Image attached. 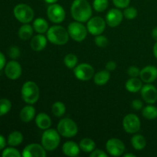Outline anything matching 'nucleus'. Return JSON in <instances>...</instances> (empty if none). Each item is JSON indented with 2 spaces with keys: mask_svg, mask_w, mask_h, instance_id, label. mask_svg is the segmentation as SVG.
I'll return each instance as SVG.
<instances>
[{
  "mask_svg": "<svg viewBox=\"0 0 157 157\" xmlns=\"http://www.w3.org/2000/svg\"><path fill=\"white\" fill-rule=\"evenodd\" d=\"M106 150L110 156H121L125 151V145L121 140L111 138L106 144Z\"/></svg>",
  "mask_w": 157,
  "mask_h": 157,
  "instance_id": "12",
  "label": "nucleus"
},
{
  "mask_svg": "<svg viewBox=\"0 0 157 157\" xmlns=\"http://www.w3.org/2000/svg\"><path fill=\"white\" fill-rule=\"evenodd\" d=\"M78 57L72 53L67 54L64 58V65L69 69L75 68V67L78 65Z\"/></svg>",
  "mask_w": 157,
  "mask_h": 157,
  "instance_id": "31",
  "label": "nucleus"
},
{
  "mask_svg": "<svg viewBox=\"0 0 157 157\" xmlns=\"http://www.w3.org/2000/svg\"><path fill=\"white\" fill-rule=\"evenodd\" d=\"M94 42L97 46L100 48H105L108 44V39L104 35H98L95 36Z\"/></svg>",
  "mask_w": 157,
  "mask_h": 157,
  "instance_id": "36",
  "label": "nucleus"
},
{
  "mask_svg": "<svg viewBox=\"0 0 157 157\" xmlns=\"http://www.w3.org/2000/svg\"><path fill=\"white\" fill-rule=\"evenodd\" d=\"M57 130L60 135L66 138L74 137L78 132V127L76 123L68 117L63 118L58 122Z\"/></svg>",
  "mask_w": 157,
  "mask_h": 157,
  "instance_id": "5",
  "label": "nucleus"
},
{
  "mask_svg": "<svg viewBox=\"0 0 157 157\" xmlns=\"http://www.w3.org/2000/svg\"><path fill=\"white\" fill-rule=\"evenodd\" d=\"M144 101L149 104H153L157 101V89L151 84H146L140 90Z\"/></svg>",
  "mask_w": 157,
  "mask_h": 157,
  "instance_id": "14",
  "label": "nucleus"
},
{
  "mask_svg": "<svg viewBox=\"0 0 157 157\" xmlns=\"http://www.w3.org/2000/svg\"><path fill=\"white\" fill-rule=\"evenodd\" d=\"M117 68V64L116 62L113 61H110L106 64V70L108 71H113Z\"/></svg>",
  "mask_w": 157,
  "mask_h": 157,
  "instance_id": "42",
  "label": "nucleus"
},
{
  "mask_svg": "<svg viewBox=\"0 0 157 157\" xmlns=\"http://www.w3.org/2000/svg\"><path fill=\"white\" fill-rule=\"evenodd\" d=\"M106 21L100 16H94L90 18L87 21V29L89 33L96 35H101L104 32L106 28Z\"/></svg>",
  "mask_w": 157,
  "mask_h": 157,
  "instance_id": "10",
  "label": "nucleus"
},
{
  "mask_svg": "<svg viewBox=\"0 0 157 157\" xmlns=\"http://www.w3.org/2000/svg\"><path fill=\"white\" fill-rule=\"evenodd\" d=\"M33 26L29 25V23H25L23 25H21L20 27V29H18V37L21 40H23V41H27V40H29L32 38V35H33Z\"/></svg>",
  "mask_w": 157,
  "mask_h": 157,
  "instance_id": "24",
  "label": "nucleus"
},
{
  "mask_svg": "<svg viewBox=\"0 0 157 157\" xmlns=\"http://www.w3.org/2000/svg\"><path fill=\"white\" fill-rule=\"evenodd\" d=\"M60 133L55 129H47L41 136V145L46 151H53L57 149L61 142Z\"/></svg>",
  "mask_w": 157,
  "mask_h": 157,
  "instance_id": "4",
  "label": "nucleus"
},
{
  "mask_svg": "<svg viewBox=\"0 0 157 157\" xmlns=\"http://www.w3.org/2000/svg\"><path fill=\"white\" fill-rule=\"evenodd\" d=\"M44 1L48 4H54V3H56L58 0H44Z\"/></svg>",
  "mask_w": 157,
  "mask_h": 157,
  "instance_id": "47",
  "label": "nucleus"
},
{
  "mask_svg": "<svg viewBox=\"0 0 157 157\" xmlns=\"http://www.w3.org/2000/svg\"><path fill=\"white\" fill-rule=\"evenodd\" d=\"M13 13L15 18L23 24L32 21L35 15L33 9L29 5L24 3L17 5L14 8Z\"/></svg>",
  "mask_w": 157,
  "mask_h": 157,
  "instance_id": "7",
  "label": "nucleus"
},
{
  "mask_svg": "<svg viewBox=\"0 0 157 157\" xmlns=\"http://www.w3.org/2000/svg\"><path fill=\"white\" fill-rule=\"evenodd\" d=\"M34 31L38 34H44L48 32L49 29L48 23L44 18H38L34 21L33 22Z\"/></svg>",
  "mask_w": 157,
  "mask_h": 157,
  "instance_id": "25",
  "label": "nucleus"
},
{
  "mask_svg": "<svg viewBox=\"0 0 157 157\" xmlns=\"http://www.w3.org/2000/svg\"><path fill=\"white\" fill-rule=\"evenodd\" d=\"M123 14H124V17H125L127 19L132 20L136 18L138 12L136 9H135L134 7H127L124 9Z\"/></svg>",
  "mask_w": 157,
  "mask_h": 157,
  "instance_id": "35",
  "label": "nucleus"
},
{
  "mask_svg": "<svg viewBox=\"0 0 157 157\" xmlns=\"http://www.w3.org/2000/svg\"><path fill=\"white\" fill-rule=\"evenodd\" d=\"M136 155L133 154V153H126L124 155V157H135Z\"/></svg>",
  "mask_w": 157,
  "mask_h": 157,
  "instance_id": "48",
  "label": "nucleus"
},
{
  "mask_svg": "<svg viewBox=\"0 0 157 157\" xmlns=\"http://www.w3.org/2000/svg\"><path fill=\"white\" fill-rule=\"evenodd\" d=\"M69 37L67 29L58 25L52 26L47 32L48 40L56 45H64L67 44Z\"/></svg>",
  "mask_w": 157,
  "mask_h": 157,
  "instance_id": "2",
  "label": "nucleus"
},
{
  "mask_svg": "<svg viewBox=\"0 0 157 157\" xmlns=\"http://www.w3.org/2000/svg\"><path fill=\"white\" fill-rule=\"evenodd\" d=\"M71 13L75 21L85 22L91 18V6L87 0H74L71 6Z\"/></svg>",
  "mask_w": 157,
  "mask_h": 157,
  "instance_id": "1",
  "label": "nucleus"
},
{
  "mask_svg": "<svg viewBox=\"0 0 157 157\" xmlns=\"http://www.w3.org/2000/svg\"><path fill=\"white\" fill-rule=\"evenodd\" d=\"M79 145L74 141H67L62 146V151L65 156L70 157L78 156L80 153Z\"/></svg>",
  "mask_w": 157,
  "mask_h": 157,
  "instance_id": "19",
  "label": "nucleus"
},
{
  "mask_svg": "<svg viewBox=\"0 0 157 157\" xmlns=\"http://www.w3.org/2000/svg\"><path fill=\"white\" fill-rule=\"evenodd\" d=\"M90 157H107L108 155L107 153H106L105 152H104L103 150H99V149H97L94 150L93 152H91L90 154Z\"/></svg>",
  "mask_w": 157,
  "mask_h": 157,
  "instance_id": "40",
  "label": "nucleus"
},
{
  "mask_svg": "<svg viewBox=\"0 0 157 157\" xmlns=\"http://www.w3.org/2000/svg\"><path fill=\"white\" fill-rule=\"evenodd\" d=\"M140 74V70L136 66H131L127 70V75L130 78H138Z\"/></svg>",
  "mask_w": 157,
  "mask_h": 157,
  "instance_id": "39",
  "label": "nucleus"
},
{
  "mask_svg": "<svg viewBox=\"0 0 157 157\" xmlns=\"http://www.w3.org/2000/svg\"><path fill=\"white\" fill-rule=\"evenodd\" d=\"M12 108V104L10 101L6 98L0 99V117L4 116L9 113Z\"/></svg>",
  "mask_w": 157,
  "mask_h": 157,
  "instance_id": "33",
  "label": "nucleus"
},
{
  "mask_svg": "<svg viewBox=\"0 0 157 157\" xmlns=\"http://www.w3.org/2000/svg\"><path fill=\"white\" fill-rule=\"evenodd\" d=\"M109 5L108 0H94L93 8L96 12H103L107 9Z\"/></svg>",
  "mask_w": 157,
  "mask_h": 157,
  "instance_id": "32",
  "label": "nucleus"
},
{
  "mask_svg": "<svg viewBox=\"0 0 157 157\" xmlns=\"http://www.w3.org/2000/svg\"><path fill=\"white\" fill-rule=\"evenodd\" d=\"M131 107L133 110H140L143 109V102L139 99L133 100L131 103Z\"/></svg>",
  "mask_w": 157,
  "mask_h": 157,
  "instance_id": "41",
  "label": "nucleus"
},
{
  "mask_svg": "<svg viewBox=\"0 0 157 157\" xmlns=\"http://www.w3.org/2000/svg\"><path fill=\"white\" fill-rule=\"evenodd\" d=\"M22 100L28 104H34L39 98V87L38 84L32 81H26L21 87V90Z\"/></svg>",
  "mask_w": 157,
  "mask_h": 157,
  "instance_id": "3",
  "label": "nucleus"
},
{
  "mask_svg": "<svg viewBox=\"0 0 157 157\" xmlns=\"http://www.w3.org/2000/svg\"><path fill=\"white\" fill-rule=\"evenodd\" d=\"M48 38L42 34H38V35H35L32 38L30 42L31 48L32 50L35 52H40L44 49V48L47 45Z\"/></svg>",
  "mask_w": 157,
  "mask_h": 157,
  "instance_id": "18",
  "label": "nucleus"
},
{
  "mask_svg": "<svg viewBox=\"0 0 157 157\" xmlns=\"http://www.w3.org/2000/svg\"><path fill=\"white\" fill-rule=\"evenodd\" d=\"M79 147L81 150L86 153H89L93 152L95 150L96 147V144H95L94 141L93 140L90 139V138H83L81 141H80Z\"/></svg>",
  "mask_w": 157,
  "mask_h": 157,
  "instance_id": "26",
  "label": "nucleus"
},
{
  "mask_svg": "<svg viewBox=\"0 0 157 157\" xmlns=\"http://www.w3.org/2000/svg\"><path fill=\"white\" fill-rule=\"evenodd\" d=\"M23 135L19 131H13L8 136V144L11 147H18L22 143Z\"/></svg>",
  "mask_w": 157,
  "mask_h": 157,
  "instance_id": "28",
  "label": "nucleus"
},
{
  "mask_svg": "<svg viewBox=\"0 0 157 157\" xmlns=\"http://www.w3.org/2000/svg\"><path fill=\"white\" fill-rule=\"evenodd\" d=\"M132 147L136 150H144L147 146V140L143 135L134 134L131 138Z\"/></svg>",
  "mask_w": 157,
  "mask_h": 157,
  "instance_id": "27",
  "label": "nucleus"
},
{
  "mask_svg": "<svg viewBox=\"0 0 157 157\" xmlns=\"http://www.w3.org/2000/svg\"><path fill=\"white\" fill-rule=\"evenodd\" d=\"M8 54H9V57L11 58L16 59V58H18L20 56L21 52H20L19 48L17 47V46H11L9 48V50H8Z\"/></svg>",
  "mask_w": 157,
  "mask_h": 157,
  "instance_id": "37",
  "label": "nucleus"
},
{
  "mask_svg": "<svg viewBox=\"0 0 157 157\" xmlns=\"http://www.w3.org/2000/svg\"><path fill=\"white\" fill-rule=\"evenodd\" d=\"M153 55H154L155 58H156L157 59V41L156 43H155L154 46H153Z\"/></svg>",
  "mask_w": 157,
  "mask_h": 157,
  "instance_id": "46",
  "label": "nucleus"
},
{
  "mask_svg": "<svg viewBox=\"0 0 157 157\" xmlns=\"http://www.w3.org/2000/svg\"><path fill=\"white\" fill-rule=\"evenodd\" d=\"M67 32L69 36L75 41L81 42L86 38L87 35V27L80 21H72L67 26Z\"/></svg>",
  "mask_w": 157,
  "mask_h": 157,
  "instance_id": "6",
  "label": "nucleus"
},
{
  "mask_svg": "<svg viewBox=\"0 0 157 157\" xmlns=\"http://www.w3.org/2000/svg\"><path fill=\"white\" fill-rule=\"evenodd\" d=\"M21 156L24 157H45L46 150L42 145L38 144H31L25 147Z\"/></svg>",
  "mask_w": 157,
  "mask_h": 157,
  "instance_id": "13",
  "label": "nucleus"
},
{
  "mask_svg": "<svg viewBox=\"0 0 157 157\" xmlns=\"http://www.w3.org/2000/svg\"><path fill=\"white\" fill-rule=\"evenodd\" d=\"M20 119L24 123H29L35 117V109L32 104L25 106L20 112Z\"/></svg>",
  "mask_w": 157,
  "mask_h": 157,
  "instance_id": "21",
  "label": "nucleus"
},
{
  "mask_svg": "<svg viewBox=\"0 0 157 157\" xmlns=\"http://www.w3.org/2000/svg\"><path fill=\"white\" fill-rule=\"evenodd\" d=\"M2 156L3 157H21V154L14 147H9L3 150Z\"/></svg>",
  "mask_w": 157,
  "mask_h": 157,
  "instance_id": "34",
  "label": "nucleus"
},
{
  "mask_svg": "<svg viewBox=\"0 0 157 157\" xmlns=\"http://www.w3.org/2000/svg\"><path fill=\"white\" fill-rule=\"evenodd\" d=\"M65 111V105H64V103L61 102V101H57V102L54 103L52 107V113H53L54 116L57 117H61L64 116Z\"/></svg>",
  "mask_w": 157,
  "mask_h": 157,
  "instance_id": "30",
  "label": "nucleus"
},
{
  "mask_svg": "<svg viewBox=\"0 0 157 157\" xmlns=\"http://www.w3.org/2000/svg\"><path fill=\"white\" fill-rule=\"evenodd\" d=\"M130 0H113V3L118 9H126L130 5Z\"/></svg>",
  "mask_w": 157,
  "mask_h": 157,
  "instance_id": "38",
  "label": "nucleus"
},
{
  "mask_svg": "<svg viewBox=\"0 0 157 157\" xmlns=\"http://www.w3.org/2000/svg\"><path fill=\"white\" fill-rule=\"evenodd\" d=\"M74 75L77 79L82 81H87L94 78V69L87 63H81L74 68Z\"/></svg>",
  "mask_w": 157,
  "mask_h": 157,
  "instance_id": "8",
  "label": "nucleus"
},
{
  "mask_svg": "<svg viewBox=\"0 0 157 157\" xmlns=\"http://www.w3.org/2000/svg\"><path fill=\"white\" fill-rule=\"evenodd\" d=\"M6 57H5V55L0 52V71H1L5 66H6Z\"/></svg>",
  "mask_w": 157,
  "mask_h": 157,
  "instance_id": "43",
  "label": "nucleus"
},
{
  "mask_svg": "<svg viewBox=\"0 0 157 157\" xmlns=\"http://www.w3.org/2000/svg\"><path fill=\"white\" fill-rule=\"evenodd\" d=\"M5 74L10 80H17L21 75V67L16 61H11L5 66Z\"/></svg>",
  "mask_w": 157,
  "mask_h": 157,
  "instance_id": "15",
  "label": "nucleus"
},
{
  "mask_svg": "<svg viewBox=\"0 0 157 157\" xmlns=\"http://www.w3.org/2000/svg\"><path fill=\"white\" fill-rule=\"evenodd\" d=\"M124 14L118 9H112L108 11L106 15V23L110 27L114 28L119 25L123 21Z\"/></svg>",
  "mask_w": 157,
  "mask_h": 157,
  "instance_id": "16",
  "label": "nucleus"
},
{
  "mask_svg": "<svg viewBox=\"0 0 157 157\" xmlns=\"http://www.w3.org/2000/svg\"><path fill=\"white\" fill-rule=\"evenodd\" d=\"M47 16L52 22L59 24L65 18V11L59 4H51L47 9Z\"/></svg>",
  "mask_w": 157,
  "mask_h": 157,
  "instance_id": "9",
  "label": "nucleus"
},
{
  "mask_svg": "<svg viewBox=\"0 0 157 157\" xmlns=\"http://www.w3.org/2000/svg\"><path fill=\"white\" fill-rule=\"evenodd\" d=\"M110 78V71L107 70L100 71L94 75V82L96 85L103 86L105 85Z\"/></svg>",
  "mask_w": 157,
  "mask_h": 157,
  "instance_id": "23",
  "label": "nucleus"
},
{
  "mask_svg": "<svg viewBox=\"0 0 157 157\" xmlns=\"http://www.w3.org/2000/svg\"><path fill=\"white\" fill-rule=\"evenodd\" d=\"M35 124L41 130H47L52 126L51 117L45 113H39L35 117Z\"/></svg>",
  "mask_w": 157,
  "mask_h": 157,
  "instance_id": "20",
  "label": "nucleus"
},
{
  "mask_svg": "<svg viewBox=\"0 0 157 157\" xmlns=\"http://www.w3.org/2000/svg\"><path fill=\"white\" fill-rule=\"evenodd\" d=\"M152 37L155 41H157V27H155L152 31Z\"/></svg>",
  "mask_w": 157,
  "mask_h": 157,
  "instance_id": "45",
  "label": "nucleus"
},
{
  "mask_svg": "<svg viewBox=\"0 0 157 157\" xmlns=\"http://www.w3.org/2000/svg\"><path fill=\"white\" fill-rule=\"evenodd\" d=\"M141 123L140 118L133 113H130L124 117L123 121V127L127 133L133 134L137 133L140 129Z\"/></svg>",
  "mask_w": 157,
  "mask_h": 157,
  "instance_id": "11",
  "label": "nucleus"
},
{
  "mask_svg": "<svg viewBox=\"0 0 157 157\" xmlns=\"http://www.w3.org/2000/svg\"><path fill=\"white\" fill-rule=\"evenodd\" d=\"M140 77L141 81L146 84L153 82L157 78V67L153 65L146 66L142 70H140Z\"/></svg>",
  "mask_w": 157,
  "mask_h": 157,
  "instance_id": "17",
  "label": "nucleus"
},
{
  "mask_svg": "<svg viewBox=\"0 0 157 157\" xmlns=\"http://www.w3.org/2000/svg\"><path fill=\"white\" fill-rule=\"evenodd\" d=\"M6 139H5V137L2 136V135L0 134V150L4 149L5 147H6Z\"/></svg>",
  "mask_w": 157,
  "mask_h": 157,
  "instance_id": "44",
  "label": "nucleus"
},
{
  "mask_svg": "<svg viewBox=\"0 0 157 157\" xmlns=\"http://www.w3.org/2000/svg\"><path fill=\"white\" fill-rule=\"evenodd\" d=\"M142 114L146 119L150 120H155L157 118V107L153 106V104L144 107L142 110Z\"/></svg>",
  "mask_w": 157,
  "mask_h": 157,
  "instance_id": "29",
  "label": "nucleus"
},
{
  "mask_svg": "<svg viewBox=\"0 0 157 157\" xmlns=\"http://www.w3.org/2000/svg\"><path fill=\"white\" fill-rule=\"evenodd\" d=\"M143 87L142 81L138 78H130L126 82L125 87L130 93H136L140 91Z\"/></svg>",
  "mask_w": 157,
  "mask_h": 157,
  "instance_id": "22",
  "label": "nucleus"
}]
</instances>
